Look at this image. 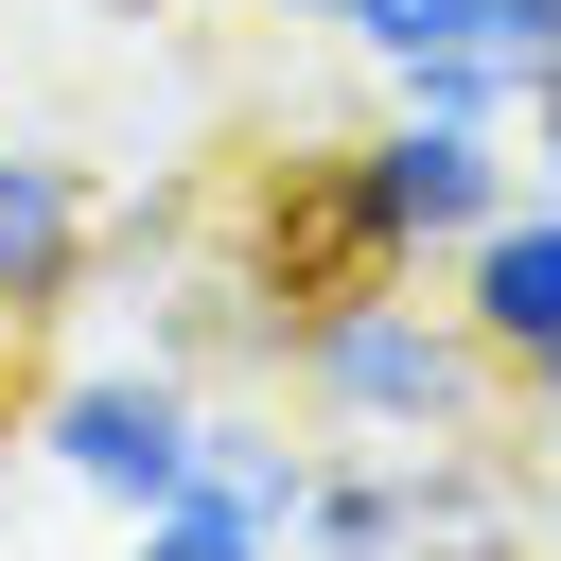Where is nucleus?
<instances>
[{
  "mask_svg": "<svg viewBox=\"0 0 561 561\" xmlns=\"http://www.w3.org/2000/svg\"><path fill=\"white\" fill-rule=\"evenodd\" d=\"M263 386H280L316 438H386V456H421V438H491V421H508V368L473 351V316L438 298V263L298 298Z\"/></svg>",
  "mask_w": 561,
  "mask_h": 561,
  "instance_id": "f257e3e1",
  "label": "nucleus"
},
{
  "mask_svg": "<svg viewBox=\"0 0 561 561\" xmlns=\"http://www.w3.org/2000/svg\"><path fill=\"white\" fill-rule=\"evenodd\" d=\"M193 421H210V386H193L175 351H88V368H53V386L18 403L35 473H53V491H88L105 526H123V508H158V491L193 473Z\"/></svg>",
  "mask_w": 561,
  "mask_h": 561,
  "instance_id": "f03ea898",
  "label": "nucleus"
},
{
  "mask_svg": "<svg viewBox=\"0 0 561 561\" xmlns=\"http://www.w3.org/2000/svg\"><path fill=\"white\" fill-rule=\"evenodd\" d=\"M351 158V193H368V228H386V263H438V245H473L508 193H526V140L508 123H421V105H386L368 140H333Z\"/></svg>",
  "mask_w": 561,
  "mask_h": 561,
  "instance_id": "7ed1b4c3",
  "label": "nucleus"
},
{
  "mask_svg": "<svg viewBox=\"0 0 561 561\" xmlns=\"http://www.w3.org/2000/svg\"><path fill=\"white\" fill-rule=\"evenodd\" d=\"M438 298L473 316V351L508 368V403L561 421V193H508L473 245H438Z\"/></svg>",
  "mask_w": 561,
  "mask_h": 561,
  "instance_id": "20e7f679",
  "label": "nucleus"
},
{
  "mask_svg": "<svg viewBox=\"0 0 561 561\" xmlns=\"http://www.w3.org/2000/svg\"><path fill=\"white\" fill-rule=\"evenodd\" d=\"M105 280V175L35 123H0V333H53Z\"/></svg>",
  "mask_w": 561,
  "mask_h": 561,
  "instance_id": "39448f33",
  "label": "nucleus"
},
{
  "mask_svg": "<svg viewBox=\"0 0 561 561\" xmlns=\"http://www.w3.org/2000/svg\"><path fill=\"white\" fill-rule=\"evenodd\" d=\"M140 351H175L193 386H263V368H280V298H263L245 263H175L158 316H140Z\"/></svg>",
  "mask_w": 561,
  "mask_h": 561,
  "instance_id": "423d86ee",
  "label": "nucleus"
},
{
  "mask_svg": "<svg viewBox=\"0 0 561 561\" xmlns=\"http://www.w3.org/2000/svg\"><path fill=\"white\" fill-rule=\"evenodd\" d=\"M333 35H351L368 70H386V53H456V35H491V53H526V70H543V35H561V18H543V0H351Z\"/></svg>",
  "mask_w": 561,
  "mask_h": 561,
  "instance_id": "0eeeda50",
  "label": "nucleus"
},
{
  "mask_svg": "<svg viewBox=\"0 0 561 561\" xmlns=\"http://www.w3.org/2000/svg\"><path fill=\"white\" fill-rule=\"evenodd\" d=\"M386 105H421V123H526V53H491V35L386 53Z\"/></svg>",
  "mask_w": 561,
  "mask_h": 561,
  "instance_id": "6e6552de",
  "label": "nucleus"
},
{
  "mask_svg": "<svg viewBox=\"0 0 561 561\" xmlns=\"http://www.w3.org/2000/svg\"><path fill=\"white\" fill-rule=\"evenodd\" d=\"M123 561H280V526H263V508H228L210 473H175L158 508H123Z\"/></svg>",
  "mask_w": 561,
  "mask_h": 561,
  "instance_id": "1a4fd4ad",
  "label": "nucleus"
},
{
  "mask_svg": "<svg viewBox=\"0 0 561 561\" xmlns=\"http://www.w3.org/2000/svg\"><path fill=\"white\" fill-rule=\"evenodd\" d=\"M508 140H526V193H561V35H543V70H526V123H508Z\"/></svg>",
  "mask_w": 561,
  "mask_h": 561,
  "instance_id": "9d476101",
  "label": "nucleus"
},
{
  "mask_svg": "<svg viewBox=\"0 0 561 561\" xmlns=\"http://www.w3.org/2000/svg\"><path fill=\"white\" fill-rule=\"evenodd\" d=\"M263 18H316V35H333V18H351V0H263Z\"/></svg>",
  "mask_w": 561,
  "mask_h": 561,
  "instance_id": "9b49d317",
  "label": "nucleus"
},
{
  "mask_svg": "<svg viewBox=\"0 0 561 561\" xmlns=\"http://www.w3.org/2000/svg\"><path fill=\"white\" fill-rule=\"evenodd\" d=\"M18 351H35V333H0V421H18Z\"/></svg>",
  "mask_w": 561,
  "mask_h": 561,
  "instance_id": "f8f14e48",
  "label": "nucleus"
},
{
  "mask_svg": "<svg viewBox=\"0 0 561 561\" xmlns=\"http://www.w3.org/2000/svg\"><path fill=\"white\" fill-rule=\"evenodd\" d=\"M543 18H561V0H543Z\"/></svg>",
  "mask_w": 561,
  "mask_h": 561,
  "instance_id": "ddd939ff",
  "label": "nucleus"
}]
</instances>
